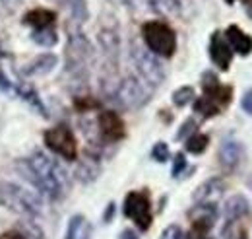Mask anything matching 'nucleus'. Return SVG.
I'll return each instance as SVG.
<instances>
[{
	"label": "nucleus",
	"instance_id": "obj_1",
	"mask_svg": "<svg viewBox=\"0 0 252 239\" xmlns=\"http://www.w3.org/2000/svg\"><path fill=\"white\" fill-rule=\"evenodd\" d=\"M16 169L20 175L26 177V181L32 183L39 195L51 200H61L70 191L68 171L57 159H53L49 154L41 150H35L26 159H18Z\"/></svg>",
	"mask_w": 252,
	"mask_h": 239
},
{
	"label": "nucleus",
	"instance_id": "obj_2",
	"mask_svg": "<svg viewBox=\"0 0 252 239\" xmlns=\"http://www.w3.org/2000/svg\"><path fill=\"white\" fill-rule=\"evenodd\" d=\"M94 45L80 30L68 28V43H66V66L64 74L70 76L74 84L88 82V70L94 64Z\"/></svg>",
	"mask_w": 252,
	"mask_h": 239
},
{
	"label": "nucleus",
	"instance_id": "obj_3",
	"mask_svg": "<svg viewBox=\"0 0 252 239\" xmlns=\"http://www.w3.org/2000/svg\"><path fill=\"white\" fill-rule=\"evenodd\" d=\"M0 206L24 218H37L43 212V200L37 193L22 185H16L12 181H0Z\"/></svg>",
	"mask_w": 252,
	"mask_h": 239
},
{
	"label": "nucleus",
	"instance_id": "obj_4",
	"mask_svg": "<svg viewBox=\"0 0 252 239\" xmlns=\"http://www.w3.org/2000/svg\"><path fill=\"white\" fill-rule=\"evenodd\" d=\"M130 60L140 76V80L144 84H148L152 90L161 86L167 78V68L163 64V60L158 55H154L150 49H146L144 45L132 43L130 47Z\"/></svg>",
	"mask_w": 252,
	"mask_h": 239
},
{
	"label": "nucleus",
	"instance_id": "obj_5",
	"mask_svg": "<svg viewBox=\"0 0 252 239\" xmlns=\"http://www.w3.org/2000/svg\"><path fill=\"white\" fill-rule=\"evenodd\" d=\"M142 39L146 49H150L159 59H171L177 51V33L161 20H152L142 26Z\"/></svg>",
	"mask_w": 252,
	"mask_h": 239
},
{
	"label": "nucleus",
	"instance_id": "obj_6",
	"mask_svg": "<svg viewBox=\"0 0 252 239\" xmlns=\"http://www.w3.org/2000/svg\"><path fill=\"white\" fill-rule=\"evenodd\" d=\"M113 101L121 105L123 109H142L152 99V88L144 84L138 76H126L123 78L111 93Z\"/></svg>",
	"mask_w": 252,
	"mask_h": 239
},
{
	"label": "nucleus",
	"instance_id": "obj_7",
	"mask_svg": "<svg viewBox=\"0 0 252 239\" xmlns=\"http://www.w3.org/2000/svg\"><path fill=\"white\" fill-rule=\"evenodd\" d=\"M43 140H45V146L51 152H55L57 156L64 158L66 161H76V158H78V142H76V136L70 130V126L57 124V126L45 130Z\"/></svg>",
	"mask_w": 252,
	"mask_h": 239
},
{
	"label": "nucleus",
	"instance_id": "obj_8",
	"mask_svg": "<svg viewBox=\"0 0 252 239\" xmlns=\"http://www.w3.org/2000/svg\"><path fill=\"white\" fill-rule=\"evenodd\" d=\"M123 210H125L126 218H130L142 232L150 230L154 218H152V202H150V197L146 193L130 191L126 195Z\"/></svg>",
	"mask_w": 252,
	"mask_h": 239
},
{
	"label": "nucleus",
	"instance_id": "obj_9",
	"mask_svg": "<svg viewBox=\"0 0 252 239\" xmlns=\"http://www.w3.org/2000/svg\"><path fill=\"white\" fill-rule=\"evenodd\" d=\"M97 130L107 142H119L126 136V126L123 117L117 111H101L97 117Z\"/></svg>",
	"mask_w": 252,
	"mask_h": 239
},
{
	"label": "nucleus",
	"instance_id": "obj_10",
	"mask_svg": "<svg viewBox=\"0 0 252 239\" xmlns=\"http://www.w3.org/2000/svg\"><path fill=\"white\" fill-rule=\"evenodd\" d=\"M202 90H204V95L208 99H212L214 103H218L221 109L231 103L233 88L221 84L220 78L216 76V72H204L202 74Z\"/></svg>",
	"mask_w": 252,
	"mask_h": 239
},
{
	"label": "nucleus",
	"instance_id": "obj_11",
	"mask_svg": "<svg viewBox=\"0 0 252 239\" xmlns=\"http://www.w3.org/2000/svg\"><path fill=\"white\" fill-rule=\"evenodd\" d=\"M243 158H245V146L237 138H225L220 144L218 159H220V163L225 169H229V171L237 169L241 165Z\"/></svg>",
	"mask_w": 252,
	"mask_h": 239
},
{
	"label": "nucleus",
	"instance_id": "obj_12",
	"mask_svg": "<svg viewBox=\"0 0 252 239\" xmlns=\"http://www.w3.org/2000/svg\"><path fill=\"white\" fill-rule=\"evenodd\" d=\"M225 181L221 177H212V179L204 181L202 185L196 187L194 195H192V200L194 204H206V202H212V204H218L223 193H225Z\"/></svg>",
	"mask_w": 252,
	"mask_h": 239
},
{
	"label": "nucleus",
	"instance_id": "obj_13",
	"mask_svg": "<svg viewBox=\"0 0 252 239\" xmlns=\"http://www.w3.org/2000/svg\"><path fill=\"white\" fill-rule=\"evenodd\" d=\"M210 59L223 72L229 70V66H231L233 51H231V47L225 41V37H223L221 31H214L212 37H210Z\"/></svg>",
	"mask_w": 252,
	"mask_h": 239
},
{
	"label": "nucleus",
	"instance_id": "obj_14",
	"mask_svg": "<svg viewBox=\"0 0 252 239\" xmlns=\"http://www.w3.org/2000/svg\"><path fill=\"white\" fill-rule=\"evenodd\" d=\"M189 218L192 222V230H200L210 234V230L214 228L216 220H218V204L206 202V204H196L189 212Z\"/></svg>",
	"mask_w": 252,
	"mask_h": 239
},
{
	"label": "nucleus",
	"instance_id": "obj_15",
	"mask_svg": "<svg viewBox=\"0 0 252 239\" xmlns=\"http://www.w3.org/2000/svg\"><path fill=\"white\" fill-rule=\"evenodd\" d=\"M99 47L103 51V55L107 57V60L117 62L119 60V53H121V35L119 30L115 26H103L99 30Z\"/></svg>",
	"mask_w": 252,
	"mask_h": 239
},
{
	"label": "nucleus",
	"instance_id": "obj_16",
	"mask_svg": "<svg viewBox=\"0 0 252 239\" xmlns=\"http://www.w3.org/2000/svg\"><path fill=\"white\" fill-rule=\"evenodd\" d=\"M223 37L229 43V47H231L233 53H237L241 57H249L252 53V37L247 31L241 30L239 26H235V24L229 26L225 30V33H223Z\"/></svg>",
	"mask_w": 252,
	"mask_h": 239
},
{
	"label": "nucleus",
	"instance_id": "obj_17",
	"mask_svg": "<svg viewBox=\"0 0 252 239\" xmlns=\"http://www.w3.org/2000/svg\"><path fill=\"white\" fill-rule=\"evenodd\" d=\"M59 64V57L53 55V53H41L37 55L35 59H32L26 68H24V74L26 76H47L51 74Z\"/></svg>",
	"mask_w": 252,
	"mask_h": 239
},
{
	"label": "nucleus",
	"instance_id": "obj_18",
	"mask_svg": "<svg viewBox=\"0 0 252 239\" xmlns=\"http://www.w3.org/2000/svg\"><path fill=\"white\" fill-rule=\"evenodd\" d=\"M223 212H225V224H227V228H229V226H233L237 220H241V218H245V216L251 214V204H249L247 197H243V195H233L231 199H227Z\"/></svg>",
	"mask_w": 252,
	"mask_h": 239
},
{
	"label": "nucleus",
	"instance_id": "obj_19",
	"mask_svg": "<svg viewBox=\"0 0 252 239\" xmlns=\"http://www.w3.org/2000/svg\"><path fill=\"white\" fill-rule=\"evenodd\" d=\"M57 20V14L53 10L47 8H33L24 16V24L32 26L33 30H45V28H53Z\"/></svg>",
	"mask_w": 252,
	"mask_h": 239
},
{
	"label": "nucleus",
	"instance_id": "obj_20",
	"mask_svg": "<svg viewBox=\"0 0 252 239\" xmlns=\"http://www.w3.org/2000/svg\"><path fill=\"white\" fill-rule=\"evenodd\" d=\"M99 173H101V167H99L97 159H90L88 158V159H84V161L78 163L74 177L80 181V183H94L99 177Z\"/></svg>",
	"mask_w": 252,
	"mask_h": 239
},
{
	"label": "nucleus",
	"instance_id": "obj_21",
	"mask_svg": "<svg viewBox=\"0 0 252 239\" xmlns=\"http://www.w3.org/2000/svg\"><path fill=\"white\" fill-rule=\"evenodd\" d=\"M64 8L70 12L74 24H84L90 18V8L86 0H59Z\"/></svg>",
	"mask_w": 252,
	"mask_h": 239
},
{
	"label": "nucleus",
	"instance_id": "obj_22",
	"mask_svg": "<svg viewBox=\"0 0 252 239\" xmlns=\"http://www.w3.org/2000/svg\"><path fill=\"white\" fill-rule=\"evenodd\" d=\"M194 113H198V115L210 119V117H218V115H220L221 107L218 103H214L212 99H208L206 95H202V97L194 99Z\"/></svg>",
	"mask_w": 252,
	"mask_h": 239
},
{
	"label": "nucleus",
	"instance_id": "obj_23",
	"mask_svg": "<svg viewBox=\"0 0 252 239\" xmlns=\"http://www.w3.org/2000/svg\"><path fill=\"white\" fill-rule=\"evenodd\" d=\"M32 41L35 45L41 47H55L59 43V35L53 28H45V30H35L32 33Z\"/></svg>",
	"mask_w": 252,
	"mask_h": 239
},
{
	"label": "nucleus",
	"instance_id": "obj_24",
	"mask_svg": "<svg viewBox=\"0 0 252 239\" xmlns=\"http://www.w3.org/2000/svg\"><path fill=\"white\" fill-rule=\"evenodd\" d=\"M187 152H190V154H204L206 152V148L210 146V136L208 134H204V132H194L192 136H189L187 138Z\"/></svg>",
	"mask_w": 252,
	"mask_h": 239
},
{
	"label": "nucleus",
	"instance_id": "obj_25",
	"mask_svg": "<svg viewBox=\"0 0 252 239\" xmlns=\"http://www.w3.org/2000/svg\"><path fill=\"white\" fill-rule=\"evenodd\" d=\"M18 230L24 234L26 239H47L43 230L39 228V224L33 222V218H24L20 224H18Z\"/></svg>",
	"mask_w": 252,
	"mask_h": 239
},
{
	"label": "nucleus",
	"instance_id": "obj_26",
	"mask_svg": "<svg viewBox=\"0 0 252 239\" xmlns=\"http://www.w3.org/2000/svg\"><path fill=\"white\" fill-rule=\"evenodd\" d=\"M152 4V8L159 12V14H165V16H177L181 12V2L179 0H148Z\"/></svg>",
	"mask_w": 252,
	"mask_h": 239
},
{
	"label": "nucleus",
	"instance_id": "obj_27",
	"mask_svg": "<svg viewBox=\"0 0 252 239\" xmlns=\"http://www.w3.org/2000/svg\"><path fill=\"white\" fill-rule=\"evenodd\" d=\"M196 99V91L192 86H181L179 90L173 91V103L177 105V107H185V105H189Z\"/></svg>",
	"mask_w": 252,
	"mask_h": 239
},
{
	"label": "nucleus",
	"instance_id": "obj_28",
	"mask_svg": "<svg viewBox=\"0 0 252 239\" xmlns=\"http://www.w3.org/2000/svg\"><path fill=\"white\" fill-rule=\"evenodd\" d=\"M84 224H86V218H84L82 214L72 216L70 222H68V230H66L64 239H78L80 232H82V228H84Z\"/></svg>",
	"mask_w": 252,
	"mask_h": 239
},
{
	"label": "nucleus",
	"instance_id": "obj_29",
	"mask_svg": "<svg viewBox=\"0 0 252 239\" xmlns=\"http://www.w3.org/2000/svg\"><path fill=\"white\" fill-rule=\"evenodd\" d=\"M152 158L158 161V163H165L169 158H171V150L165 142H156L154 148H152Z\"/></svg>",
	"mask_w": 252,
	"mask_h": 239
},
{
	"label": "nucleus",
	"instance_id": "obj_30",
	"mask_svg": "<svg viewBox=\"0 0 252 239\" xmlns=\"http://www.w3.org/2000/svg\"><path fill=\"white\" fill-rule=\"evenodd\" d=\"M196 130H198V122L194 119H187L181 124V128H179V132L175 134V138H177V140H185V138L192 136Z\"/></svg>",
	"mask_w": 252,
	"mask_h": 239
},
{
	"label": "nucleus",
	"instance_id": "obj_31",
	"mask_svg": "<svg viewBox=\"0 0 252 239\" xmlns=\"http://www.w3.org/2000/svg\"><path fill=\"white\" fill-rule=\"evenodd\" d=\"M187 169V156L183 154V152H179L177 156H175V159H173V169H171V175L173 177H179L183 171Z\"/></svg>",
	"mask_w": 252,
	"mask_h": 239
},
{
	"label": "nucleus",
	"instance_id": "obj_32",
	"mask_svg": "<svg viewBox=\"0 0 252 239\" xmlns=\"http://www.w3.org/2000/svg\"><path fill=\"white\" fill-rule=\"evenodd\" d=\"M159 239H190V238L179 228V226H169V228L163 230V234H161Z\"/></svg>",
	"mask_w": 252,
	"mask_h": 239
},
{
	"label": "nucleus",
	"instance_id": "obj_33",
	"mask_svg": "<svg viewBox=\"0 0 252 239\" xmlns=\"http://www.w3.org/2000/svg\"><path fill=\"white\" fill-rule=\"evenodd\" d=\"M74 105H76L80 111H88V109L99 107V101H92V97H76V99H74Z\"/></svg>",
	"mask_w": 252,
	"mask_h": 239
},
{
	"label": "nucleus",
	"instance_id": "obj_34",
	"mask_svg": "<svg viewBox=\"0 0 252 239\" xmlns=\"http://www.w3.org/2000/svg\"><path fill=\"white\" fill-rule=\"evenodd\" d=\"M241 107L247 115H252V88L243 93V99H241Z\"/></svg>",
	"mask_w": 252,
	"mask_h": 239
},
{
	"label": "nucleus",
	"instance_id": "obj_35",
	"mask_svg": "<svg viewBox=\"0 0 252 239\" xmlns=\"http://www.w3.org/2000/svg\"><path fill=\"white\" fill-rule=\"evenodd\" d=\"M115 212H117L115 202H109V204H107V210H105V214H103V222H105V224H111V222H113Z\"/></svg>",
	"mask_w": 252,
	"mask_h": 239
},
{
	"label": "nucleus",
	"instance_id": "obj_36",
	"mask_svg": "<svg viewBox=\"0 0 252 239\" xmlns=\"http://www.w3.org/2000/svg\"><path fill=\"white\" fill-rule=\"evenodd\" d=\"M0 239H26L24 238V234L20 232V230H10V232H4Z\"/></svg>",
	"mask_w": 252,
	"mask_h": 239
},
{
	"label": "nucleus",
	"instance_id": "obj_37",
	"mask_svg": "<svg viewBox=\"0 0 252 239\" xmlns=\"http://www.w3.org/2000/svg\"><path fill=\"white\" fill-rule=\"evenodd\" d=\"M78 239H92V226H90L88 222L84 224V228H82V232H80Z\"/></svg>",
	"mask_w": 252,
	"mask_h": 239
},
{
	"label": "nucleus",
	"instance_id": "obj_38",
	"mask_svg": "<svg viewBox=\"0 0 252 239\" xmlns=\"http://www.w3.org/2000/svg\"><path fill=\"white\" fill-rule=\"evenodd\" d=\"M12 88V84H10V80L4 76V72L0 70V90H4V91H8Z\"/></svg>",
	"mask_w": 252,
	"mask_h": 239
},
{
	"label": "nucleus",
	"instance_id": "obj_39",
	"mask_svg": "<svg viewBox=\"0 0 252 239\" xmlns=\"http://www.w3.org/2000/svg\"><path fill=\"white\" fill-rule=\"evenodd\" d=\"M121 239H140L138 238V234L134 232V230H130V228H126L121 232Z\"/></svg>",
	"mask_w": 252,
	"mask_h": 239
},
{
	"label": "nucleus",
	"instance_id": "obj_40",
	"mask_svg": "<svg viewBox=\"0 0 252 239\" xmlns=\"http://www.w3.org/2000/svg\"><path fill=\"white\" fill-rule=\"evenodd\" d=\"M237 239H249V236H247V232H245V230H241V234H239V238Z\"/></svg>",
	"mask_w": 252,
	"mask_h": 239
},
{
	"label": "nucleus",
	"instance_id": "obj_41",
	"mask_svg": "<svg viewBox=\"0 0 252 239\" xmlns=\"http://www.w3.org/2000/svg\"><path fill=\"white\" fill-rule=\"evenodd\" d=\"M2 2H10V4H16V2H20V0H2Z\"/></svg>",
	"mask_w": 252,
	"mask_h": 239
},
{
	"label": "nucleus",
	"instance_id": "obj_42",
	"mask_svg": "<svg viewBox=\"0 0 252 239\" xmlns=\"http://www.w3.org/2000/svg\"><path fill=\"white\" fill-rule=\"evenodd\" d=\"M245 4H249V6H252V0H243Z\"/></svg>",
	"mask_w": 252,
	"mask_h": 239
},
{
	"label": "nucleus",
	"instance_id": "obj_43",
	"mask_svg": "<svg viewBox=\"0 0 252 239\" xmlns=\"http://www.w3.org/2000/svg\"><path fill=\"white\" fill-rule=\"evenodd\" d=\"M225 2H227V4H233V2H235V0H225Z\"/></svg>",
	"mask_w": 252,
	"mask_h": 239
}]
</instances>
